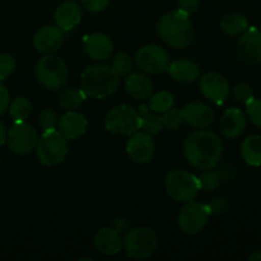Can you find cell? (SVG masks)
<instances>
[{"instance_id": "cell-36", "label": "cell", "mask_w": 261, "mask_h": 261, "mask_svg": "<svg viewBox=\"0 0 261 261\" xmlns=\"http://www.w3.org/2000/svg\"><path fill=\"white\" fill-rule=\"evenodd\" d=\"M15 69V60L9 54H0V81L7 79Z\"/></svg>"}, {"instance_id": "cell-6", "label": "cell", "mask_w": 261, "mask_h": 261, "mask_svg": "<svg viewBox=\"0 0 261 261\" xmlns=\"http://www.w3.org/2000/svg\"><path fill=\"white\" fill-rule=\"evenodd\" d=\"M168 195L178 203L194 201L200 189L198 176L185 170H173L167 175L165 181Z\"/></svg>"}, {"instance_id": "cell-39", "label": "cell", "mask_w": 261, "mask_h": 261, "mask_svg": "<svg viewBox=\"0 0 261 261\" xmlns=\"http://www.w3.org/2000/svg\"><path fill=\"white\" fill-rule=\"evenodd\" d=\"M200 4V0H178V10L190 15L196 12Z\"/></svg>"}, {"instance_id": "cell-17", "label": "cell", "mask_w": 261, "mask_h": 261, "mask_svg": "<svg viewBox=\"0 0 261 261\" xmlns=\"http://www.w3.org/2000/svg\"><path fill=\"white\" fill-rule=\"evenodd\" d=\"M83 46L87 55L93 60H107L114 53V43L105 33H91L84 36Z\"/></svg>"}, {"instance_id": "cell-30", "label": "cell", "mask_w": 261, "mask_h": 261, "mask_svg": "<svg viewBox=\"0 0 261 261\" xmlns=\"http://www.w3.org/2000/svg\"><path fill=\"white\" fill-rule=\"evenodd\" d=\"M182 122H184V117H182V112H181V110L171 107L170 110L163 112L162 124L165 129L170 130V132H176L177 129H180Z\"/></svg>"}, {"instance_id": "cell-4", "label": "cell", "mask_w": 261, "mask_h": 261, "mask_svg": "<svg viewBox=\"0 0 261 261\" xmlns=\"http://www.w3.org/2000/svg\"><path fill=\"white\" fill-rule=\"evenodd\" d=\"M36 153L40 162L45 166H58L68 154V139L59 130H43L36 144Z\"/></svg>"}, {"instance_id": "cell-37", "label": "cell", "mask_w": 261, "mask_h": 261, "mask_svg": "<svg viewBox=\"0 0 261 261\" xmlns=\"http://www.w3.org/2000/svg\"><path fill=\"white\" fill-rule=\"evenodd\" d=\"M208 204V206L211 208L212 214H222L224 212H227L228 209L229 203L226 198H222V196H217V198L212 199Z\"/></svg>"}, {"instance_id": "cell-33", "label": "cell", "mask_w": 261, "mask_h": 261, "mask_svg": "<svg viewBox=\"0 0 261 261\" xmlns=\"http://www.w3.org/2000/svg\"><path fill=\"white\" fill-rule=\"evenodd\" d=\"M246 114L252 125L261 127V98H254L246 102Z\"/></svg>"}, {"instance_id": "cell-24", "label": "cell", "mask_w": 261, "mask_h": 261, "mask_svg": "<svg viewBox=\"0 0 261 261\" xmlns=\"http://www.w3.org/2000/svg\"><path fill=\"white\" fill-rule=\"evenodd\" d=\"M241 155L245 162L252 167L261 166V135H250L242 142Z\"/></svg>"}, {"instance_id": "cell-34", "label": "cell", "mask_w": 261, "mask_h": 261, "mask_svg": "<svg viewBox=\"0 0 261 261\" xmlns=\"http://www.w3.org/2000/svg\"><path fill=\"white\" fill-rule=\"evenodd\" d=\"M232 94H233L234 99L237 102H241V103H246L249 99H251L254 97V89L246 82H239L237 84H234V87L232 88Z\"/></svg>"}, {"instance_id": "cell-31", "label": "cell", "mask_w": 261, "mask_h": 261, "mask_svg": "<svg viewBox=\"0 0 261 261\" xmlns=\"http://www.w3.org/2000/svg\"><path fill=\"white\" fill-rule=\"evenodd\" d=\"M199 182H200V189L204 191H214L221 185V177L216 171L203 170V172L198 176Z\"/></svg>"}, {"instance_id": "cell-11", "label": "cell", "mask_w": 261, "mask_h": 261, "mask_svg": "<svg viewBox=\"0 0 261 261\" xmlns=\"http://www.w3.org/2000/svg\"><path fill=\"white\" fill-rule=\"evenodd\" d=\"M38 135L32 125L25 121H17L7 134L9 149L18 155H25L32 152L37 144Z\"/></svg>"}, {"instance_id": "cell-18", "label": "cell", "mask_w": 261, "mask_h": 261, "mask_svg": "<svg viewBox=\"0 0 261 261\" xmlns=\"http://www.w3.org/2000/svg\"><path fill=\"white\" fill-rule=\"evenodd\" d=\"M219 126L223 137L227 139H236L246 129V116L241 109L231 107L222 115Z\"/></svg>"}, {"instance_id": "cell-25", "label": "cell", "mask_w": 261, "mask_h": 261, "mask_svg": "<svg viewBox=\"0 0 261 261\" xmlns=\"http://www.w3.org/2000/svg\"><path fill=\"white\" fill-rule=\"evenodd\" d=\"M221 28L229 36L242 35L249 28V20L241 13H227L221 20Z\"/></svg>"}, {"instance_id": "cell-23", "label": "cell", "mask_w": 261, "mask_h": 261, "mask_svg": "<svg viewBox=\"0 0 261 261\" xmlns=\"http://www.w3.org/2000/svg\"><path fill=\"white\" fill-rule=\"evenodd\" d=\"M125 91L137 99H147L153 92V83L147 74L133 73L125 79Z\"/></svg>"}, {"instance_id": "cell-35", "label": "cell", "mask_w": 261, "mask_h": 261, "mask_svg": "<svg viewBox=\"0 0 261 261\" xmlns=\"http://www.w3.org/2000/svg\"><path fill=\"white\" fill-rule=\"evenodd\" d=\"M59 124V117L55 111L50 109H45L40 112L38 115V125L42 127L43 130L48 129H56Z\"/></svg>"}, {"instance_id": "cell-8", "label": "cell", "mask_w": 261, "mask_h": 261, "mask_svg": "<svg viewBox=\"0 0 261 261\" xmlns=\"http://www.w3.org/2000/svg\"><path fill=\"white\" fill-rule=\"evenodd\" d=\"M105 126L112 134L132 135L139 130L140 115L129 105H120L106 115Z\"/></svg>"}, {"instance_id": "cell-5", "label": "cell", "mask_w": 261, "mask_h": 261, "mask_svg": "<svg viewBox=\"0 0 261 261\" xmlns=\"http://www.w3.org/2000/svg\"><path fill=\"white\" fill-rule=\"evenodd\" d=\"M36 78L45 88L59 91L68 82L69 71L63 59L50 54L42 56L36 64Z\"/></svg>"}, {"instance_id": "cell-21", "label": "cell", "mask_w": 261, "mask_h": 261, "mask_svg": "<svg viewBox=\"0 0 261 261\" xmlns=\"http://www.w3.org/2000/svg\"><path fill=\"white\" fill-rule=\"evenodd\" d=\"M94 246L103 255H116L121 251L122 240L119 232L110 227L101 228L94 236Z\"/></svg>"}, {"instance_id": "cell-16", "label": "cell", "mask_w": 261, "mask_h": 261, "mask_svg": "<svg viewBox=\"0 0 261 261\" xmlns=\"http://www.w3.org/2000/svg\"><path fill=\"white\" fill-rule=\"evenodd\" d=\"M184 121L195 129H206L214 122V111L211 106L203 102H191L182 110Z\"/></svg>"}, {"instance_id": "cell-29", "label": "cell", "mask_w": 261, "mask_h": 261, "mask_svg": "<svg viewBox=\"0 0 261 261\" xmlns=\"http://www.w3.org/2000/svg\"><path fill=\"white\" fill-rule=\"evenodd\" d=\"M173 103H175L173 94L168 91H161L150 97V102L148 107H149L150 111L163 114L167 110H170L171 107H173Z\"/></svg>"}, {"instance_id": "cell-41", "label": "cell", "mask_w": 261, "mask_h": 261, "mask_svg": "<svg viewBox=\"0 0 261 261\" xmlns=\"http://www.w3.org/2000/svg\"><path fill=\"white\" fill-rule=\"evenodd\" d=\"M7 134L8 133H7V129H5L4 124L0 121V147L7 142Z\"/></svg>"}, {"instance_id": "cell-28", "label": "cell", "mask_w": 261, "mask_h": 261, "mask_svg": "<svg viewBox=\"0 0 261 261\" xmlns=\"http://www.w3.org/2000/svg\"><path fill=\"white\" fill-rule=\"evenodd\" d=\"M9 115L15 122L17 121H25L28 116L32 112V105L24 97H18L13 99L12 103H9Z\"/></svg>"}, {"instance_id": "cell-1", "label": "cell", "mask_w": 261, "mask_h": 261, "mask_svg": "<svg viewBox=\"0 0 261 261\" xmlns=\"http://www.w3.org/2000/svg\"><path fill=\"white\" fill-rule=\"evenodd\" d=\"M184 154L190 166L198 170H212L219 165L223 154L221 138L209 130L191 133L184 143Z\"/></svg>"}, {"instance_id": "cell-12", "label": "cell", "mask_w": 261, "mask_h": 261, "mask_svg": "<svg viewBox=\"0 0 261 261\" xmlns=\"http://www.w3.org/2000/svg\"><path fill=\"white\" fill-rule=\"evenodd\" d=\"M200 91L208 101L214 105H223L231 92V86L227 78L222 74L211 71L201 76Z\"/></svg>"}, {"instance_id": "cell-14", "label": "cell", "mask_w": 261, "mask_h": 261, "mask_svg": "<svg viewBox=\"0 0 261 261\" xmlns=\"http://www.w3.org/2000/svg\"><path fill=\"white\" fill-rule=\"evenodd\" d=\"M154 150L155 144L152 139V135L144 132H135L134 134H132L126 144V152L129 157L140 165L150 162L154 155Z\"/></svg>"}, {"instance_id": "cell-40", "label": "cell", "mask_w": 261, "mask_h": 261, "mask_svg": "<svg viewBox=\"0 0 261 261\" xmlns=\"http://www.w3.org/2000/svg\"><path fill=\"white\" fill-rule=\"evenodd\" d=\"M10 103V96H9V91L5 86L0 84V115L4 114L5 111L8 110Z\"/></svg>"}, {"instance_id": "cell-42", "label": "cell", "mask_w": 261, "mask_h": 261, "mask_svg": "<svg viewBox=\"0 0 261 261\" xmlns=\"http://www.w3.org/2000/svg\"><path fill=\"white\" fill-rule=\"evenodd\" d=\"M249 261H261V250H256V251L251 252L250 256L247 257Z\"/></svg>"}, {"instance_id": "cell-38", "label": "cell", "mask_w": 261, "mask_h": 261, "mask_svg": "<svg viewBox=\"0 0 261 261\" xmlns=\"http://www.w3.org/2000/svg\"><path fill=\"white\" fill-rule=\"evenodd\" d=\"M81 2L88 12L99 13L103 12V10L109 7L111 0H81Z\"/></svg>"}, {"instance_id": "cell-26", "label": "cell", "mask_w": 261, "mask_h": 261, "mask_svg": "<svg viewBox=\"0 0 261 261\" xmlns=\"http://www.w3.org/2000/svg\"><path fill=\"white\" fill-rule=\"evenodd\" d=\"M140 115V126L139 129L142 132L147 133L149 135H157L161 130L163 129L162 124V116L161 115L150 114L149 109L145 105H142L138 110Z\"/></svg>"}, {"instance_id": "cell-20", "label": "cell", "mask_w": 261, "mask_h": 261, "mask_svg": "<svg viewBox=\"0 0 261 261\" xmlns=\"http://www.w3.org/2000/svg\"><path fill=\"white\" fill-rule=\"evenodd\" d=\"M55 22L63 31H71L79 24L82 19V9L74 0L64 2L55 10Z\"/></svg>"}, {"instance_id": "cell-9", "label": "cell", "mask_w": 261, "mask_h": 261, "mask_svg": "<svg viewBox=\"0 0 261 261\" xmlns=\"http://www.w3.org/2000/svg\"><path fill=\"white\" fill-rule=\"evenodd\" d=\"M211 216L208 204L189 201L181 208L177 216L178 228L186 234H196L205 228Z\"/></svg>"}, {"instance_id": "cell-10", "label": "cell", "mask_w": 261, "mask_h": 261, "mask_svg": "<svg viewBox=\"0 0 261 261\" xmlns=\"http://www.w3.org/2000/svg\"><path fill=\"white\" fill-rule=\"evenodd\" d=\"M167 51L158 45H145L137 51L135 64L145 74H161L170 65Z\"/></svg>"}, {"instance_id": "cell-22", "label": "cell", "mask_w": 261, "mask_h": 261, "mask_svg": "<svg viewBox=\"0 0 261 261\" xmlns=\"http://www.w3.org/2000/svg\"><path fill=\"white\" fill-rule=\"evenodd\" d=\"M167 71L175 81L180 83H191L200 75V69L195 61L190 59H178L168 65Z\"/></svg>"}, {"instance_id": "cell-32", "label": "cell", "mask_w": 261, "mask_h": 261, "mask_svg": "<svg viewBox=\"0 0 261 261\" xmlns=\"http://www.w3.org/2000/svg\"><path fill=\"white\" fill-rule=\"evenodd\" d=\"M111 68L119 74L120 76L127 75L133 69V59L129 54L119 53L112 60Z\"/></svg>"}, {"instance_id": "cell-15", "label": "cell", "mask_w": 261, "mask_h": 261, "mask_svg": "<svg viewBox=\"0 0 261 261\" xmlns=\"http://www.w3.org/2000/svg\"><path fill=\"white\" fill-rule=\"evenodd\" d=\"M64 42V33L58 25H45L36 32L33 46L38 53L50 55L56 53Z\"/></svg>"}, {"instance_id": "cell-3", "label": "cell", "mask_w": 261, "mask_h": 261, "mask_svg": "<svg viewBox=\"0 0 261 261\" xmlns=\"http://www.w3.org/2000/svg\"><path fill=\"white\" fill-rule=\"evenodd\" d=\"M120 84V75L109 65H93L84 69L81 86L84 93L93 98H106L115 93Z\"/></svg>"}, {"instance_id": "cell-2", "label": "cell", "mask_w": 261, "mask_h": 261, "mask_svg": "<svg viewBox=\"0 0 261 261\" xmlns=\"http://www.w3.org/2000/svg\"><path fill=\"white\" fill-rule=\"evenodd\" d=\"M158 35L166 45L175 48H185L193 42L194 27L189 14L175 10L163 15L157 24Z\"/></svg>"}, {"instance_id": "cell-27", "label": "cell", "mask_w": 261, "mask_h": 261, "mask_svg": "<svg viewBox=\"0 0 261 261\" xmlns=\"http://www.w3.org/2000/svg\"><path fill=\"white\" fill-rule=\"evenodd\" d=\"M87 94L83 89L66 88L59 96V105L65 111H75L79 106L84 102Z\"/></svg>"}, {"instance_id": "cell-19", "label": "cell", "mask_w": 261, "mask_h": 261, "mask_svg": "<svg viewBox=\"0 0 261 261\" xmlns=\"http://www.w3.org/2000/svg\"><path fill=\"white\" fill-rule=\"evenodd\" d=\"M59 132L68 140L76 139L86 134L88 121L82 114L76 111H68L59 120Z\"/></svg>"}, {"instance_id": "cell-13", "label": "cell", "mask_w": 261, "mask_h": 261, "mask_svg": "<svg viewBox=\"0 0 261 261\" xmlns=\"http://www.w3.org/2000/svg\"><path fill=\"white\" fill-rule=\"evenodd\" d=\"M240 59L249 65L261 63V31L257 27H249L237 43Z\"/></svg>"}, {"instance_id": "cell-7", "label": "cell", "mask_w": 261, "mask_h": 261, "mask_svg": "<svg viewBox=\"0 0 261 261\" xmlns=\"http://www.w3.org/2000/svg\"><path fill=\"white\" fill-rule=\"evenodd\" d=\"M122 245L129 257L147 259L157 250L158 236L149 227H138L127 232Z\"/></svg>"}]
</instances>
